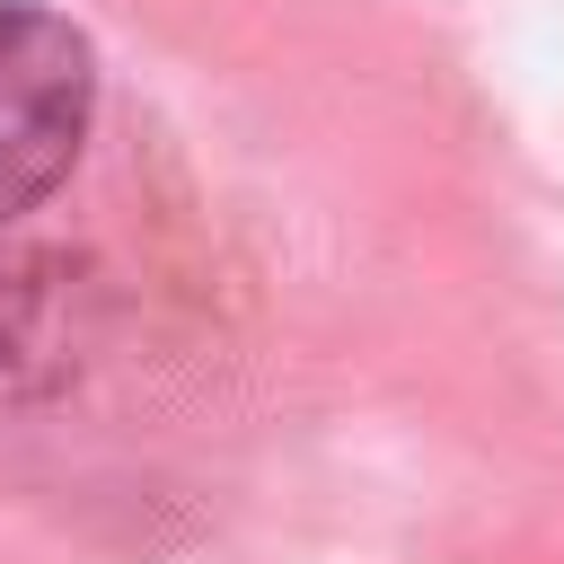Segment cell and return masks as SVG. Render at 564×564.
Wrapping results in <instances>:
<instances>
[{"label":"cell","instance_id":"6da1fadb","mask_svg":"<svg viewBox=\"0 0 564 564\" xmlns=\"http://www.w3.org/2000/svg\"><path fill=\"white\" fill-rule=\"evenodd\" d=\"M97 159H106L97 44L35 0H0V238L53 220Z\"/></svg>","mask_w":564,"mask_h":564}]
</instances>
